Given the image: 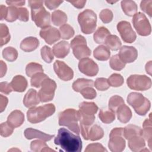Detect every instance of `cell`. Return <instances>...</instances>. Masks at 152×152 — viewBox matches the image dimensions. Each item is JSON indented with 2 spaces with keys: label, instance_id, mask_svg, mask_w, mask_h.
I'll return each instance as SVG.
<instances>
[{
  "label": "cell",
  "instance_id": "cell-16",
  "mask_svg": "<svg viewBox=\"0 0 152 152\" xmlns=\"http://www.w3.org/2000/svg\"><path fill=\"white\" fill-rule=\"evenodd\" d=\"M119 56L122 61L125 63H131L136 60L138 56L137 50L133 46H123L120 49Z\"/></svg>",
  "mask_w": 152,
  "mask_h": 152
},
{
  "label": "cell",
  "instance_id": "cell-41",
  "mask_svg": "<svg viewBox=\"0 0 152 152\" xmlns=\"http://www.w3.org/2000/svg\"><path fill=\"white\" fill-rule=\"evenodd\" d=\"M59 33L61 37L64 39H69L74 34V30L73 28L68 24L62 25L59 28Z\"/></svg>",
  "mask_w": 152,
  "mask_h": 152
},
{
  "label": "cell",
  "instance_id": "cell-17",
  "mask_svg": "<svg viewBox=\"0 0 152 152\" xmlns=\"http://www.w3.org/2000/svg\"><path fill=\"white\" fill-rule=\"evenodd\" d=\"M24 134L25 137L28 140H31L33 138H39L45 141H49L52 138L54 137V135L47 134L40 131L31 128H27L26 129H25Z\"/></svg>",
  "mask_w": 152,
  "mask_h": 152
},
{
  "label": "cell",
  "instance_id": "cell-44",
  "mask_svg": "<svg viewBox=\"0 0 152 152\" xmlns=\"http://www.w3.org/2000/svg\"><path fill=\"white\" fill-rule=\"evenodd\" d=\"M18 18V8L14 6L7 7L5 20L8 22H13Z\"/></svg>",
  "mask_w": 152,
  "mask_h": 152
},
{
  "label": "cell",
  "instance_id": "cell-30",
  "mask_svg": "<svg viewBox=\"0 0 152 152\" xmlns=\"http://www.w3.org/2000/svg\"><path fill=\"white\" fill-rule=\"evenodd\" d=\"M110 34V31L104 27H100L97 28L93 35V39L98 44L104 43L107 37Z\"/></svg>",
  "mask_w": 152,
  "mask_h": 152
},
{
  "label": "cell",
  "instance_id": "cell-12",
  "mask_svg": "<svg viewBox=\"0 0 152 152\" xmlns=\"http://www.w3.org/2000/svg\"><path fill=\"white\" fill-rule=\"evenodd\" d=\"M117 30L125 42L131 43L135 40L136 34L129 22L126 21H120L117 24Z\"/></svg>",
  "mask_w": 152,
  "mask_h": 152
},
{
  "label": "cell",
  "instance_id": "cell-47",
  "mask_svg": "<svg viewBox=\"0 0 152 152\" xmlns=\"http://www.w3.org/2000/svg\"><path fill=\"white\" fill-rule=\"evenodd\" d=\"M99 91H105L109 88L107 79L105 78H98L96 80L94 86Z\"/></svg>",
  "mask_w": 152,
  "mask_h": 152
},
{
  "label": "cell",
  "instance_id": "cell-35",
  "mask_svg": "<svg viewBox=\"0 0 152 152\" xmlns=\"http://www.w3.org/2000/svg\"><path fill=\"white\" fill-rule=\"evenodd\" d=\"M30 148L34 152H45V151H55V150L50 148L46 142L41 140H34L30 144Z\"/></svg>",
  "mask_w": 152,
  "mask_h": 152
},
{
  "label": "cell",
  "instance_id": "cell-8",
  "mask_svg": "<svg viewBox=\"0 0 152 152\" xmlns=\"http://www.w3.org/2000/svg\"><path fill=\"white\" fill-rule=\"evenodd\" d=\"M108 147L113 152L122 151L125 148V141L124 138V128H113L109 135Z\"/></svg>",
  "mask_w": 152,
  "mask_h": 152
},
{
  "label": "cell",
  "instance_id": "cell-13",
  "mask_svg": "<svg viewBox=\"0 0 152 152\" xmlns=\"http://www.w3.org/2000/svg\"><path fill=\"white\" fill-rule=\"evenodd\" d=\"M78 68L81 72L89 77L96 75L99 71V67L97 64L88 58L80 59L78 63Z\"/></svg>",
  "mask_w": 152,
  "mask_h": 152
},
{
  "label": "cell",
  "instance_id": "cell-26",
  "mask_svg": "<svg viewBox=\"0 0 152 152\" xmlns=\"http://www.w3.org/2000/svg\"><path fill=\"white\" fill-rule=\"evenodd\" d=\"M150 113L149 118L145 119L142 124V137L147 141L148 146L151 149V138H152V126H151V118Z\"/></svg>",
  "mask_w": 152,
  "mask_h": 152
},
{
  "label": "cell",
  "instance_id": "cell-39",
  "mask_svg": "<svg viewBox=\"0 0 152 152\" xmlns=\"http://www.w3.org/2000/svg\"><path fill=\"white\" fill-rule=\"evenodd\" d=\"M2 55L5 59L10 62L15 61L18 57L17 50L12 47H7L2 51Z\"/></svg>",
  "mask_w": 152,
  "mask_h": 152
},
{
  "label": "cell",
  "instance_id": "cell-58",
  "mask_svg": "<svg viewBox=\"0 0 152 152\" xmlns=\"http://www.w3.org/2000/svg\"><path fill=\"white\" fill-rule=\"evenodd\" d=\"M68 2L77 8H83L86 3V1H69Z\"/></svg>",
  "mask_w": 152,
  "mask_h": 152
},
{
  "label": "cell",
  "instance_id": "cell-52",
  "mask_svg": "<svg viewBox=\"0 0 152 152\" xmlns=\"http://www.w3.org/2000/svg\"><path fill=\"white\" fill-rule=\"evenodd\" d=\"M140 7L141 10L147 13L150 17L152 14V1H142L141 2Z\"/></svg>",
  "mask_w": 152,
  "mask_h": 152
},
{
  "label": "cell",
  "instance_id": "cell-3",
  "mask_svg": "<svg viewBox=\"0 0 152 152\" xmlns=\"http://www.w3.org/2000/svg\"><path fill=\"white\" fill-rule=\"evenodd\" d=\"M55 112V107L52 103L39 107H32L27 112V120L30 123L37 124L52 115Z\"/></svg>",
  "mask_w": 152,
  "mask_h": 152
},
{
  "label": "cell",
  "instance_id": "cell-34",
  "mask_svg": "<svg viewBox=\"0 0 152 152\" xmlns=\"http://www.w3.org/2000/svg\"><path fill=\"white\" fill-rule=\"evenodd\" d=\"M104 135L103 129L97 125H94L91 126L88 131V140L91 141H96L101 139Z\"/></svg>",
  "mask_w": 152,
  "mask_h": 152
},
{
  "label": "cell",
  "instance_id": "cell-46",
  "mask_svg": "<svg viewBox=\"0 0 152 152\" xmlns=\"http://www.w3.org/2000/svg\"><path fill=\"white\" fill-rule=\"evenodd\" d=\"M42 58L47 63H50L53 59V54L50 48L44 46L40 50Z\"/></svg>",
  "mask_w": 152,
  "mask_h": 152
},
{
  "label": "cell",
  "instance_id": "cell-27",
  "mask_svg": "<svg viewBox=\"0 0 152 152\" xmlns=\"http://www.w3.org/2000/svg\"><path fill=\"white\" fill-rule=\"evenodd\" d=\"M93 55L99 61H107L110 57V52L108 48L104 45H100L94 49Z\"/></svg>",
  "mask_w": 152,
  "mask_h": 152
},
{
  "label": "cell",
  "instance_id": "cell-50",
  "mask_svg": "<svg viewBox=\"0 0 152 152\" xmlns=\"http://www.w3.org/2000/svg\"><path fill=\"white\" fill-rule=\"evenodd\" d=\"M80 93L81 95L87 99H93L96 97V91L93 87H87L83 89Z\"/></svg>",
  "mask_w": 152,
  "mask_h": 152
},
{
  "label": "cell",
  "instance_id": "cell-22",
  "mask_svg": "<svg viewBox=\"0 0 152 152\" xmlns=\"http://www.w3.org/2000/svg\"><path fill=\"white\" fill-rule=\"evenodd\" d=\"M145 143L142 135H136L128 140V147L133 151H141L145 148Z\"/></svg>",
  "mask_w": 152,
  "mask_h": 152
},
{
  "label": "cell",
  "instance_id": "cell-29",
  "mask_svg": "<svg viewBox=\"0 0 152 152\" xmlns=\"http://www.w3.org/2000/svg\"><path fill=\"white\" fill-rule=\"evenodd\" d=\"M136 135H142V129L135 125H128L124 128V137L129 140Z\"/></svg>",
  "mask_w": 152,
  "mask_h": 152
},
{
  "label": "cell",
  "instance_id": "cell-1",
  "mask_svg": "<svg viewBox=\"0 0 152 152\" xmlns=\"http://www.w3.org/2000/svg\"><path fill=\"white\" fill-rule=\"evenodd\" d=\"M54 142L66 152H80L82 149L81 138L64 128L58 130Z\"/></svg>",
  "mask_w": 152,
  "mask_h": 152
},
{
  "label": "cell",
  "instance_id": "cell-24",
  "mask_svg": "<svg viewBox=\"0 0 152 152\" xmlns=\"http://www.w3.org/2000/svg\"><path fill=\"white\" fill-rule=\"evenodd\" d=\"M98 107L94 102H83L79 106V112L86 116H94L97 112Z\"/></svg>",
  "mask_w": 152,
  "mask_h": 152
},
{
  "label": "cell",
  "instance_id": "cell-48",
  "mask_svg": "<svg viewBox=\"0 0 152 152\" xmlns=\"http://www.w3.org/2000/svg\"><path fill=\"white\" fill-rule=\"evenodd\" d=\"M14 131V128L8 124L7 122H3L0 126L1 135L4 137H7L11 135Z\"/></svg>",
  "mask_w": 152,
  "mask_h": 152
},
{
  "label": "cell",
  "instance_id": "cell-33",
  "mask_svg": "<svg viewBox=\"0 0 152 152\" xmlns=\"http://www.w3.org/2000/svg\"><path fill=\"white\" fill-rule=\"evenodd\" d=\"M93 81L91 80L86 78H78L72 84V88L75 91L80 92L87 87H93Z\"/></svg>",
  "mask_w": 152,
  "mask_h": 152
},
{
  "label": "cell",
  "instance_id": "cell-51",
  "mask_svg": "<svg viewBox=\"0 0 152 152\" xmlns=\"http://www.w3.org/2000/svg\"><path fill=\"white\" fill-rule=\"evenodd\" d=\"M96 151H107V150L100 143H93L87 145L85 149V152H96Z\"/></svg>",
  "mask_w": 152,
  "mask_h": 152
},
{
  "label": "cell",
  "instance_id": "cell-31",
  "mask_svg": "<svg viewBox=\"0 0 152 152\" xmlns=\"http://www.w3.org/2000/svg\"><path fill=\"white\" fill-rule=\"evenodd\" d=\"M52 21L56 26H62L67 21V16L63 11L56 10L52 14Z\"/></svg>",
  "mask_w": 152,
  "mask_h": 152
},
{
  "label": "cell",
  "instance_id": "cell-19",
  "mask_svg": "<svg viewBox=\"0 0 152 152\" xmlns=\"http://www.w3.org/2000/svg\"><path fill=\"white\" fill-rule=\"evenodd\" d=\"M40 102V100L39 99L37 91L32 88L30 89L27 91L23 99L24 105L28 108L34 107L35 106L38 104Z\"/></svg>",
  "mask_w": 152,
  "mask_h": 152
},
{
  "label": "cell",
  "instance_id": "cell-6",
  "mask_svg": "<svg viewBox=\"0 0 152 152\" xmlns=\"http://www.w3.org/2000/svg\"><path fill=\"white\" fill-rule=\"evenodd\" d=\"M78 21L83 33L86 34H91L96 29L97 16L93 11L87 9L79 14Z\"/></svg>",
  "mask_w": 152,
  "mask_h": 152
},
{
  "label": "cell",
  "instance_id": "cell-32",
  "mask_svg": "<svg viewBox=\"0 0 152 152\" xmlns=\"http://www.w3.org/2000/svg\"><path fill=\"white\" fill-rule=\"evenodd\" d=\"M104 43L107 46V48L111 49L112 50H117L121 48L122 43L119 39V37L116 35L109 34L106 40Z\"/></svg>",
  "mask_w": 152,
  "mask_h": 152
},
{
  "label": "cell",
  "instance_id": "cell-20",
  "mask_svg": "<svg viewBox=\"0 0 152 152\" xmlns=\"http://www.w3.org/2000/svg\"><path fill=\"white\" fill-rule=\"evenodd\" d=\"M69 45L65 41L59 42L53 47V53L58 58H65L69 53Z\"/></svg>",
  "mask_w": 152,
  "mask_h": 152
},
{
  "label": "cell",
  "instance_id": "cell-25",
  "mask_svg": "<svg viewBox=\"0 0 152 152\" xmlns=\"http://www.w3.org/2000/svg\"><path fill=\"white\" fill-rule=\"evenodd\" d=\"M117 118L122 123H127L132 117V112L129 107L125 104L121 105L116 110Z\"/></svg>",
  "mask_w": 152,
  "mask_h": 152
},
{
  "label": "cell",
  "instance_id": "cell-49",
  "mask_svg": "<svg viewBox=\"0 0 152 152\" xmlns=\"http://www.w3.org/2000/svg\"><path fill=\"white\" fill-rule=\"evenodd\" d=\"M100 18L104 23H109L113 19V12L109 9H104L100 11L99 14Z\"/></svg>",
  "mask_w": 152,
  "mask_h": 152
},
{
  "label": "cell",
  "instance_id": "cell-61",
  "mask_svg": "<svg viewBox=\"0 0 152 152\" xmlns=\"http://www.w3.org/2000/svg\"><path fill=\"white\" fill-rule=\"evenodd\" d=\"M145 70L147 73L151 75V61H149L148 63H147L145 65Z\"/></svg>",
  "mask_w": 152,
  "mask_h": 152
},
{
  "label": "cell",
  "instance_id": "cell-56",
  "mask_svg": "<svg viewBox=\"0 0 152 152\" xmlns=\"http://www.w3.org/2000/svg\"><path fill=\"white\" fill-rule=\"evenodd\" d=\"M8 98L7 97L4 96L3 95L1 94L0 95V109H1L0 111H1V112H2L5 110V109L8 104Z\"/></svg>",
  "mask_w": 152,
  "mask_h": 152
},
{
  "label": "cell",
  "instance_id": "cell-18",
  "mask_svg": "<svg viewBox=\"0 0 152 152\" xmlns=\"http://www.w3.org/2000/svg\"><path fill=\"white\" fill-rule=\"evenodd\" d=\"M24 121L23 113L18 110L12 111L8 116L7 122L14 128L21 126Z\"/></svg>",
  "mask_w": 152,
  "mask_h": 152
},
{
  "label": "cell",
  "instance_id": "cell-60",
  "mask_svg": "<svg viewBox=\"0 0 152 152\" xmlns=\"http://www.w3.org/2000/svg\"><path fill=\"white\" fill-rule=\"evenodd\" d=\"M0 64H1V77H3L7 72V65L2 61H0Z\"/></svg>",
  "mask_w": 152,
  "mask_h": 152
},
{
  "label": "cell",
  "instance_id": "cell-15",
  "mask_svg": "<svg viewBox=\"0 0 152 152\" xmlns=\"http://www.w3.org/2000/svg\"><path fill=\"white\" fill-rule=\"evenodd\" d=\"M40 36L49 45H52L59 40L61 37L59 30L55 27L49 26L42 28L40 31Z\"/></svg>",
  "mask_w": 152,
  "mask_h": 152
},
{
  "label": "cell",
  "instance_id": "cell-5",
  "mask_svg": "<svg viewBox=\"0 0 152 152\" xmlns=\"http://www.w3.org/2000/svg\"><path fill=\"white\" fill-rule=\"evenodd\" d=\"M127 102L139 115H145L150 108L149 100L139 93H131L127 97Z\"/></svg>",
  "mask_w": 152,
  "mask_h": 152
},
{
  "label": "cell",
  "instance_id": "cell-57",
  "mask_svg": "<svg viewBox=\"0 0 152 152\" xmlns=\"http://www.w3.org/2000/svg\"><path fill=\"white\" fill-rule=\"evenodd\" d=\"M6 3L10 6H14L17 7L24 5L25 4V1H7Z\"/></svg>",
  "mask_w": 152,
  "mask_h": 152
},
{
  "label": "cell",
  "instance_id": "cell-21",
  "mask_svg": "<svg viewBox=\"0 0 152 152\" xmlns=\"http://www.w3.org/2000/svg\"><path fill=\"white\" fill-rule=\"evenodd\" d=\"M39 40L35 37H28L23 39L20 43V48L24 52H31L38 48Z\"/></svg>",
  "mask_w": 152,
  "mask_h": 152
},
{
  "label": "cell",
  "instance_id": "cell-43",
  "mask_svg": "<svg viewBox=\"0 0 152 152\" xmlns=\"http://www.w3.org/2000/svg\"><path fill=\"white\" fill-rule=\"evenodd\" d=\"M108 83L110 86L118 87L121 86L124 83V78L119 74H113L107 79Z\"/></svg>",
  "mask_w": 152,
  "mask_h": 152
},
{
  "label": "cell",
  "instance_id": "cell-59",
  "mask_svg": "<svg viewBox=\"0 0 152 152\" xmlns=\"http://www.w3.org/2000/svg\"><path fill=\"white\" fill-rule=\"evenodd\" d=\"M7 8L3 5H1L0 6V17H1V20H2L4 19H5L6 15H7Z\"/></svg>",
  "mask_w": 152,
  "mask_h": 152
},
{
  "label": "cell",
  "instance_id": "cell-40",
  "mask_svg": "<svg viewBox=\"0 0 152 152\" xmlns=\"http://www.w3.org/2000/svg\"><path fill=\"white\" fill-rule=\"evenodd\" d=\"M42 66L37 63L30 62L26 66V72L28 77H32L38 72H43Z\"/></svg>",
  "mask_w": 152,
  "mask_h": 152
},
{
  "label": "cell",
  "instance_id": "cell-7",
  "mask_svg": "<svg viewBox=\"0 0 152 152\" xmlns=\"http://www.w3.org/2000/svg\"><path fill=\"white\" fill-rule=\"evenodd\" d=\"M73 54L78 59H81L91 55V50L87 46L86 40L81 35L75 36L71 42Z\"/></svg>",
  "mask_w": 152,
  "mask_h": 152
},
{
  "label": "cell",
  "instance_id": "cell-54",
  "mask_svg": "<svg viewBox=\"0 0 152 152\" xmlns=\"http://www.w3.org/2000/svg\"><path fill=\"white\" fill-rule=\"evenodd\" d=\"M12 88L11 86V84L8 82H1L0 84V91L1 93L5 94H10L12 91Z\"/></svg>",
  "mask_w": 152,
  "mask_h": 152
},
{
  "label": "cell",
  "instance_id": "cell-42",
  "mask_svg": "<svg viewBox=\"0 0 152 152\" xmlns=\"http://www.w3.org/2000/svg\"><path fill=\"white\" fill-rule=\"evenodd\" d=\"M109 64L111 68L116 71H121L125 66V64L122 61L118 55H115L111 57Z\"/></svg>",
  "mask_w": 152,
  "mask_h": 152
},
{
  "label": "cell",
  "instance_id": "cell-36",
  "mask_svg": "<svg viewBox=\"0 0 152 152\" xmlns=\"http://www.w3.org/2000/svg\"><path fill=\"white\" fill-rule=\"evenodd\" d=\"M99 117L102 122L107 124L112 123L115 119V113L110 110L101 109L99 113Z\"/></svg>",
  "mask_w": 152,
  "mask_h": 152
},
{
  "label": "cell",
  "instance_id": "cell-2",
  "mask_svg": "<svg viewBox=\"0 0 152 152\" xmlns=\"http://www.w3.org/2000/svg\"><path fill=\"white\" fill-rule=\"evenodd\" d=\"M43 3L42 1H28L32 20L37 27L42 28L50 25V13L45 10Z\"/></svg>",
  "mask_w": 152,
  "mask_h": 152
},
{
  "label": "cell",
  "instance_id": "cell-28",
  "mask_svg": "<svg viewBox=\"0 0 152 152\" xmlns=\"http://www.w3.org/2000/svg\"><path fill=\"white\" fill-rule=\"evenodd\" d=\"M121 7L124 12L128 16H134L137 11V5L131 0H124L121 2Z\"/></svg>",
  "mask_w": 152,
  "mask_h": 152
},
{
  "label": "cell",
  "instance_id": "cell-14",
  "mask_svg": "<svg viewBox=\"0 0 152 152\" xmlns=\"http://www.w3.org/2000/svg\"><path fill=\"white\" fill-rule=\"evenodd\" d=\"M53 69L58 77L64 81H69L73 78L72 69L62 61H56L53 64Z\"/></svg>",
  "mask_w": 152,
  "mask_h": 152
},
{
  "label": "cell",
  "instance_id": "cell-45",
  "mask_svg": "<svg viewBox=\"0 0 152 152\" xmlns=\"http://www.w3.org/2000/svg\"><path fill=\"white\" fill-rule=\"evenodd\" d=\"M47 78H48V77L46 74L43 72H38L31 77L30 81L31 85L34 87L39 88L41 86L42 82Z\"/></svg>",
  "mask_w": 152,
  "mask_h": 152
},
{
  "label": "cell",
  "instance_id": "cell-53",
  "mask_svg": "<svg viewBox=\"0 0 152 152\" xmlns=\"http://www.w3.org/2000/svg\"><path fill=\"white\" fill-rule=\"evenodd\" d=\"M28 11L26 8H18V20L24 22L28 20Z\"/></svg>",
  "mask_w": 152,
  "mask_h": 152
},
{
  "label": "cell",
  "instance_id": "cell-38",
  "mask_svg": "<svg viewBox=\"0 0 152 152\" xmlns=\"http://www.w3.org/2000/svg\"><path fill=\"white\" fill-rule=\"evenodd\" d=\"M10 40V34L9 32L8 28L5 24H0V45L2 46L3 45L7 44Z\"/></svg>",
  "mask_w": 152,
  "mask_h": 152
},
{
  "label": "cell",
  "instance_id": "cell-37",
  "mask_svg": "<svg viewBox=\"0 0 152 152\" xmlns=\"http://www.w3.org/2000/svg\"><path fill=\"white\" fill-rule=\"evenodd\" d=\"M124 104V100L121 96L115 95L110 97L109 101V108L114 113L122 104Z\"/></svg>",
  "mask_w": 152,
  "mask_h": 152
},
{
  "label": "cell",
  "instance_id": "cell-23",
  "mask_svg": "<svg viewBox=\"0 0 152 152\" xmlns=\"http://www.w3.org/2000/svg\"><path fill=\"white\" fill-rule=\"evenodd\" d=\"M10 84L14 91L23 92L27 87V81L23 76L17 75L12 78Z\"/></svg>",
  "mask_w": 152,
  "mask_h": 152
},
{
  "label": "cell",
  "instance_id": "cell-4",
  "mask_svg": "<svg viewBox=\"0 0 152 152\" xmlns=\"http://www.w3.org/2000/svg\"><path fill=\"white\" fill-rule=\"evenodd\" d=\"M78 111L74 109H67L59 115V125L68 127L78 135L80 132V129L78 124Z\"/></svg>",
  "mask_w": 152,
  "mask_h": 152
},
{
  "label": "cell",
  "instance_id": "cell-55",
  "mask_svg": "<svg viewBox=\"0 0 152 152\" xmlns=\"http://www.w3.org/2000/svg\"><path fill=\"white\" fill-rule=\"evenodd\" d=\"M62 1H45V4L46 6L49 10H54L59 6V5L62 3Z\"/></svg>",
  "mask_w": 152,
  "mask_h": 152
},
{
  "label": "cell",
  "instance_id": "cell-10",
  "mask_svg": "<svg viewBox=\"0 0 152 152\" xmlns=\"http://www.w3.org/2000/svg\"><path fill=\"white\" fill-rule=\"evenodd\" d=\"M132 23L138 34L146 36L150 34L151 31V25L146 17L142 12L136 13L132 18Z\"/></svg>",
  "mask_w": 152,
  "mask_h": 152
},
{
  "label": "cell",
  "instance_id": "cell-9",
  "mask_svg": "<svg viewBox=\"0 0 152 152\" xmlns=\"http://www.w3.org/2000/svg\"><path fill=\"white\" fill-rule=\"evenodd\" d=\"M127 85L132 90L145 91L151 86L150 78L145 75H131L126 81Z\"/></svg>",
  "mask_w": 152,
  "mask_h": 152
},
{
  "label": "cell",
  "instance_id": "cell-11",
  "mask_svg": "<svg viewBox=\"0 0 152 152\" xmlns=\"http://www.w3.org/2000/svg\"><path fill=\"white\" fill-rule=\"evenodd\" d=\"M42 88L38 93L40 102H47L53 99L56 88V84L52 79L47 78L41 84Z\"/></svg>",
  "mask_w": 152,
  "mask_h": 152
}]
</instances>
